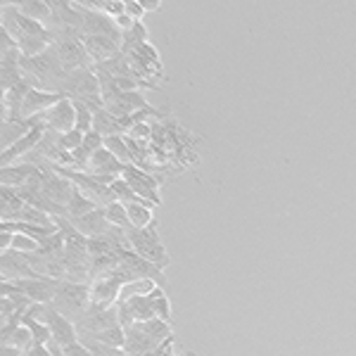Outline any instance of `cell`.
I'll list each match as a JSON object with an SVG mask.
<instances>
[{
	"instance_id": "cell-1",
	"label": "cell",
	"mask_w": 356,
	"mask_h": 356,
	"mask_svg": "<svg viewBox=\"0 0 356 356\" xmlns=\"http://www.w3.org/2000/svg\"><path fill=\"white\" fill-rule=\"evenodd\" d=\"M0 17H3V26L10 36L15 38L17 48H19L22 55L26 57H36L45 53L50 45L57 43V33L53 26H45L41 22L29 19L26 15L19 13L17 3H3V10H0Z\"/></svg>"
},
{
	"instance_id": "cell-2",
	"label": "cell",
	"mask_w": 356,
	"mask_h": 356,
	"mask_svg": "<svg viewBox=\"0 0 356 356\" xmlns=\"http://www.w3.org/2000/svg\"><path fill=\"white\" fill-rule=\"evenodd\" d=\"M19 67H22L24 79L33 88L50 90V93H60V86L67 79V72H65V67H62L60 57H57L55 45H50L45 53L36 57L22 55Z\"/></svg>"
},
{
	"instance_id": "cell-3",
	"label": "cell",
	"mask_w": 356,
	"mask_h": 356,
	"mask_svg": "<svg viewBox=\"0 0 356 356\" xmlns=\"http://www.w3.org/2000/svg\"><path fill=\"white\" fill-rule=\"evenodd\" d=\"M60 93H65L72 100L86 102L93 112L105 107L102 100V88H100V79L93 69H79V72L67 74V79L60 86Z\"/></svg>"
},
{
	"instance_id": "cell-4",
	"label": "cell",
	"mask_w": 356,
	"mask_h": 356,
	"mask_svg": "<svg viewBox=\"0 0 356 356\" xmlns=\"http://www.w3.org/2000/svg\"><path fill=\"white\" fill-rule=\"evenodd\" d=\"M57 33V57H60L62 67L67 74L79 72V69H93V60L88 57V50L83 45V33L76 29H55Z\"/></svg>"
},
{
	"instance_id": "cell-5",
	"label": "cell",
	"mask_w": 356,
	"mask_h": 356,
	"mask_svg": "<svg viewBox=\"0 0 356 356\" xmlns=\"http://www.w3.org/2000/svg\"><path fill=\"white\" fill-rule=\"evenodd\" d=\"M129 243L134 247V252L143 257V259L152 261L157 268L166 271V266L171 264V257L166 252V247L159 238L157 223H150L147 228H131L129 231Z\"/></svg>"
},
{
	"instance_id": "cell-6",
	"label": "cell",
	"mask_w": 356,
	"mask_h": 356,
	"mask_svg": "<svg viewBox=\"0 0 356 356\" xmlns=\"http://www.w3.org/2000/svg\"><path fill=\"white\" fill-rule=\"evenodd\" d=\"M60 314L67 318H81L86 309L90 307V283H72L62 280L60 288L55 292V300L50 302Z\"/></svg>"
},
{
	"instance_id": "cell-7",
	"label": "cell",
	"mask_w": 356,
	"mask_h": 356,
	"mask_svg": "<svg viewBox=\"0 0 356 356\" xmlns=\"http://www.w3.org/2000/svg\"><path fill=\"white\" fill-rule=\"evenodd\" d=\"M41 321H43L45 325H48L50 332H53V342L57 344V347L65 349V347H69V344L79 342V330H76V325H74L65 314L57 312L53 304H43V309H41Z\"/></svg>"
},
{
	"instance_id": "cell-8",
	"label": "cell",
	"mask_w": 356,
	"mask_h": 356,
	"mask_svg": "<svg viewBox=\"0 0 356 356\" xmlns=\"http://www.w3.org/2000/svg\"><path fill=\"white\" fill-rule=\"evenodd\" d=\"M122 178L129 183L131 188H134V193L143 200V202H147L150 207H157L159 202H162V197H159V181L147 174L145 169L134 166V164H126Z\"/></svg>"
},
{
	"instance_id": "cell-9",
	"label": "cell",
	"mask_w": 356,
	"mask_h": 356,
	"mask_svg": "<svg viewBox=\"0 0 356 356\" xmlns=\"http://www.w3.org/2000/svg\"><path fill=\"white\" fill-rule=\"evenodd\" d=\"M24 297H29L33 304H50L55 300V292L60 288L62 280L38 275V278H24V280H10Z\"/></svg>"
},
{
	"instance_id": "cell-10",
	"label": "cell",
	"mask_w": 356,
	"mask_h": 356,
	"mask_svg": "<svg viewBox=\"0 0 356 356\" xmlns=\"http://www.w3.org/2000/svg\"><path fill=\"white\" fill-rule=\"evenodd\" d=\"M41 117L48 131H55V134H69V131L76 129V107H74L72 97L67 95L50 110H45Z\"/></svg>"
},
{
	"instance_id": "cell-11",
	"label": "cell",
	"mask_w": 356,
	"mask_h": 356,
	"mask_svg": "<svg viewBox=\"0 0 356 356\" xmlns=\"http://www.w3.org/2000/svg\"><path fill=\"white\" fill-rule=\"evenodd\" d=\"M45 134H48V126H45V124H38V126H33V129L29 131V134H26L24 138H19V140H17L15 145L5 147V150H3V157H0V162H3V166L15 164L17 159L24 157V154H31L38 145H41V140H43V136H45Z\"/></svg>"
},
{
	"instance_id": "cell-12",
	"label": "cell",
	"mask_w": 356,
	"mask_h": 356,
	"mask_svg": "<svg viewBox=\"0 0 356 356\" xmlns=\"http://www.w3.org/2000/svg\"><path fill=\"white\" fill-rule=\"evenodd\" d=\"M0 261H3V280H24V278H38L41 275L31 266L29 257L22 254V252L15 250L3 252Z\"/></svg>"
},
{
	"instance_id": "cell-13",
	"label": "cell",
	"mask_w": 356,
	"mask_h": 356,
	"mask_svg": "<svg viewBox=\"0 0 356 356\" xmlns=\"http://www.w3.org/2000/svg\"><path fill=\"white\" fill-rule=\"evenodd\" d=\"M124 169H126V164L122 162V159L114 157L107 147H100L88 164V174H93L95 178H112V181L122 178Z\"/></svg>"
},
{
	"instance_id": "cell-14",
	"label": "cell",
	"mask_w": 356,
	"mask_h": 356,
	"mask_svg": "<svg viewBox=\"0 0 356 356\" xmlns=\"http://www.w3.org/2000/svg\"><path fill=\"white\" fill-rule=\"evenodd\" d=\"M65 97V93H50V90H41V88H31L29 95L24 97V105H22V122L31 117H38L45 110H50L53 105Z\"/></svg>"
},
{
	"instance_id": "cell-15",
	"label": "cell",
	"mask_w": 356,
	"mask_h": 356,
	"mask_svg": "<svg viewBox=\"0 0 356 356\" xmlns=\"http://www.w3.org/2000/svg\"><path fill=\"white\" fill-rule=\"evenodd\" d=\"M124 283L117 280L114 275H105V278L90 280V302L93 304H105V307H114L122 300Z\"/></svg>"
},
{
	"instance_id": "cell-16",
	"label": "cell",
	"mask_w": 356,
	"mask_h": 356,
	"mask_svg": "<svg viewBox=\"0 0 356 356\" xmlns=\"http://www.w3.org/2000/svg\"><path fill=\"white\" fill-rule=\"evenodd\" d=\"M69 221H72V226L81 235H86V238H100V235L110 233V228H112V223L107 221L105 207H97L90 214H83V216H79V219H69Z\"/></svg>"
},
{
	"instance_id": "cell-17",
	"label": "cell",
	"mask_w": 356,
	"mask_h": 356,
	"mask_svg": "<svg viewBox=\"0 0 356 356\" xmlns=\"http://www.w3.org/2000/svg\"><path fill=\"white\" fill-rule=\"evenodd\" d=\"M81 41L86 50H88V57L93 60V67L102 65V62H110L122 53V45L107 36H83Z\"/></svg>"
},
{
	"instance_id": "cell-18",
	"label": "cell",
	"mask_w": 356,
	"mask_h": 356,
	"mask_svg": "<svg viewBox=\"0 0 356 356\" xmlns=\"http://www.w3.org/2000/svg\"><path fill=\"white\" fill-rule=\"evenodd\" d=\"M41 171V166L36 164H10V166H3L0 171V183L3 188H24L33 176Z\"/></svg>"
},
{
	"instance_id": "cell-19",
	"label": "cell",
	"mask_w": 356,
	"mask_h": 356,
	"mask_svg": "<svg viewBox=\"0 0 356 356\" xmlns=\"http://www.w3.org/2000/svg\"><path fill=\"white\" fill-rule=\"evenodd\" d=\"M157 347L159 344L140 328V323H134L131 328H126V347H124L126 354H150Z\"/></svg>"
},
{
	"instance_id": "cell-20",
	"label": "cell",
	"mask_w": 356,
	"mask_h": 356,
	"mask_svg": "<svg viewBox=\"0 0 356 356\" xmlns=\"http://www.w3.org/2000/svg\"><path fill=\"white\" fill-rule=\"evenodd\" d=\"M17 8L29 19L41 22L45 26L53 22V5H50V0H22V3H17Z\"/></svg>"
},
{
	"instance_id": "cell-21",
	"label": "cell",
	"mask_w": 356,
	"mask_h": 356,
	"mask_svg": "<svg viewBox=\"0 0 356 356\" xmlns=\"http://www.w3.org/2000/svg\"><path fill=\"white\" fill-rule=\"evenodd\" d=\"M122 302H126V307H129V312H131V316H134L136 323H145V321H150V318H157L150 295H134V297L122 300Z\"/></svg>"
},
{
	"instance_id": "cell-22",
	"label": "cell",
	"mask_w": 356,
	"mask_h": 356,
	"mask_svg": "<svg viewBox=\"0 0 356 356\" xmlns=\"http://www.w3.org/2000/svg\"><path fill=\"white\" fill-rule=\"evenodd\" d=\"M97 204L93 197H88L86 193L79 191L76 186H74V193H72V200H69V204H67V216L69 219H79V216H83V214H90L93 209H97Z\"/></svg>"
},
{
	"instance_id": "cell-23",
	"label": "cell",
	"mask_w": 356,
	"mask_h": 356,
	"mask_svg": "<svg viewBox=\"0 0 356 356\" xmlns=\"http://www.w3.org/2000/svg\"><path fill=\"white\" fill-rule=\"evenodd\" d=\"M95 114V124H93V131H97L102 138H110V136H122L124 134V126H122V119L112 117L110 112L102 107V110L93 112Z\"/></svg>"
},
{
	"instance_id": "cell-24",
	"label": "cell",
	"mask_w": 356,
	"mask_h": 356,
	"mask_svg": "<svg viewBox=\"0 0 356 356\" xmlns=\"http://www.w3.org/2000/svg\"><path fill=\"white\" fill-rule=\"evenodd\" d=\"M126 211H129L131 228H147L150 223H154V219H152V207L150 204L131 202V204H126Z\"/></svg>"
},
{
	"instance_id": "cell-25",
	"label": "cell",
	"mask_w": 356,
	"mask_h": 356,
	"mask_svg": "<svg viewBox=\"0 0 356 356\" xmlns=\"http://www.w3.org/2000/svg\"><path fill=\"white\" fill-rule=\"evenodd\" d=\"M140 328L145 330L157 344H162V342L169 340V337H174V332H171V323L169 321H162V318L145 321V323H140Z\"/></svg>"
},
{
	"instance_id": "cell-26",
	"label": "cell",
	"mask_w": 356,
	"mask_h": 356,
	"mask_svg": "<svg viewBox=\"0 0 356 356\" xmlns=\"http://www.w3.org/2000/svg\"><path fill=\"white\" fill-rule=\"evenodd\" d=\"M22 323L26 325L29 330H31V335H33V340H36L38 344H50L53 342V332H50L48 325L43 323V321H38V318H33L31 314H24L22 316Z\"/></svg>"
},
{
	"instance_id": "cell-27",
	"label": "cell",
	"mask_w": 356,
	"mask_h": 356,
	"mask_svg": "<svg viewBox=\"0 0 356 356\" xmlns=\"http://www.w3.org/2000/svg\"><path fill=\"white\" fill-rule=\"evenodd\" d=\"M105 214H107V221L112 223L114 228H124V231H131V221H129V211H126V204L124 202H110L105 207Z\"/></svg>"
},
{
	"instance_id": "cell-28",
	"label": "cell",
	"mask_w": 356,
	"mask_h": 356,
	"mask_svg": "<svg viewBox=\"0 0 356 356\" xmlns=\"http://www.w3.org/2000/svg\"><path fill=\"white\" fill-rule=\"evenodd\" d=\"M147 43V29L143 22H136L129 31H124V43H122V53H129V50L138 48V45Z\"/></svg>"
},
{
	"instance_id": "cell-29",
	"label": "cell",
	"mask_w": 356,
	"mask_h": 356,
	"mask_svg": "<svg viewBox=\"0 0 356 356\" xmlns=\"http://www.w3.org/2000/svg\"><path fill=\"white\" fill-rule=\"evenodd\" d=\"M93 337V340L102 342V344H110L114 349H124L126 347V330L122 325H114V328H107V330H100L95 332V335H88Z\"/></svg>"
},
{
	"instance_id": "cell-30",
	"label": "cell",
	"mask_w": 356,
	"mask_h": 356,
	"mask_svg": "<svg viewBox=\"0 0 356 356\" xmlns=\"http://www.w3.org/2000/svg\"><path fill=\"white\" fill-rule=\"evenodd\" d=\"M29 126L26 122H3V150L10 145H15L19 138H24L29 134Z\"/></svg>"
},
{
	"instance_id": "cell-31",
	"label": "cell",
	"mask_w": 356,
	"mask_h": 356,
	"mask_svg": "<svg viewBox=\"0 0 356 356\" xmlns=\"http://www.w3.org/2000/svg\"><path fill=\"white\" fill-rule=\"evenodd\" d=\"M3 344H13V347H17V349H19V352H29V349H31L33 344H36V340H33L31 330H29L26 325L22 323L19 328H17V330L13 332V335L5 337Z\"/></svg>"
},
{
	"instance_id": "cell-32",
	"label": "cell",
	"mask_w": 356,
	"mask_h": 356,
	"mask_svg": "<svg viewBox=\"0 0 356 356\" xmlns=\"http://www.w3.org/2000/svg\"><path fill=\"white\" fill-rule=\"evenodd\" d=\"M150 300H152V307H154V314H157V318L169 321V323H171V304H169V297H166L164 288L154 285V290L150 292Z\"/></svg>"
},
{
	"instance_id": "cell-33",
	"label": "cell",
	"mask_w": 356,
	"mask_h": 356,
	"mask_svg": "<svg viewBox=\"0 0 356 356\" xmlns=\"http://www.w3.org/2000/svg\"><path fill=\"white\" fill-rule=\"evenodd\" d=\"M74 107H76V131H81V134H90L93 131V124H95V114L90 110L86 102H79L74 100Z\"/></svg>"
},
{
	"instance_id": "cell-34",
	"label": "cell",
	"mask_w": 356,
	"mask_h": 356,
	"mask_svg": "<svg viewBox=\"0 0 356 356\" xmlns=\"http://www.w3.org/2000/svg\"><path fill=\"white\" fill-rule=\"evenodd\" d=\"M105 147L117 159H122L124 164H131V150H129V143H126L124 136H110V138H105Z\"/></svg>"
},
{
	"instance_id": "cell-35",
	"label": "cell",
	"mask_w": 356,
	"mask_h": 356,
	"mask_svg": "<svg viewBox=\"0 0 356 356\" xmlns=\"http://www.w3.org/2000/svg\"><path fill=\"white\" fill-rule=\"evenodd\" d=\"M112 191L114 195H117V200L119 202H124V204H131V202H138V204H147V202H143L140 197L134 193V188L129 186V183L124 181V178H117V181L112 183Z\"/></svg>"
},
{
	"instance_id": "cell-36",
	"label": "cell",
	"mask_w": 356,
	"mask_h": 356,
	"mask_svg": "<svg viewBox=\"0 0 356 356\" xmlns=\"http://www.w3.org/2000/svg\"><path fill=\"white\" fill-rule=\"evenodd\" d=\"M10 250L22 252V254H36V252L41 250V243L33 240V238H29V235H24V233H15L13 247H10Z\"/></svg>"
},
{
	"instance_id": "cell-37",
	"label": "cell",
	"mask_w": 356,
	"mask_h": 356,
	"mask_svg": "<svg viewBox=\"0 0 356 356\" xmlns=\"http://www.w3.org/2000/svg\"><path fill=\"white\" fill-rule=\"evenodd\" d=\"M81 143H83V134L81 131H69V134H60V147L65 152H69V154H74L81 147Z\"/></svg>"
},
{
	"instance_id": "cell-38",
	"label": "cell",
	"mask_w": 356,
	"mask_h": 356,
	"mask_svg": "<svg viewBox=\"0 0 356 356\" xmlns=\"http://www.w3.org/2000/svg\"><path fill=\"white\" fill-rule=\"evenodd\" d=\"M62 354H65V356H93V352H90V349L86 347L81 340L74 342V344H69V347H65V349H62Z\"/></svg>"
},
{
	"instance_id": "cell-39",
	"label": "cell",
	"mask_w": 356,
	"mask_h": 356,
	"mask_svg": "<svg viewBox=\"0 0 356 356\" xmlns=\"http://www.w3.org/2000/svg\"><path fill=\"white\" fill-rule=\"evenodd\" d=\"M126 15L134 17L136 22H143V17H145L147 13L143 10L140 0H126Z\"/></svg>"
},
{
	"instance_id": "cell-40",
	"label": "cell",
	"mask_w": 356,
	"mask_h": 356,
	"mask_svg": "<svg viewBox=\"0 0 356 356\" xmlns=\"http://www.w3.org/2000/svg\"><path fill=\"white\" fill-rule=\"evenodd\" d=\"M24 356H55L53 354V349L48 347V344H33L31 349H29V352H24Z\"/></svg>"
},
{
	"instance_id": "cell-41",
	"label": "cell",
	"mask_w": 356,
	"mask_h": 356,
	"mask_svg": "<svg viewBox=\"0 0 356 356\" xmlns=\"http://www.w3.org/2000/svg\"><path fill=\"white\" fill-rule=\"evenodd\" d=\"M0 356H24V352H19V349L13 347V344H3V349H0Z\"/></svg>"
},
{
	"instance_id": "cell-42",
	"label": "cell",
	"mask_w": 356,
	"mask_h": 356,
	"mask_svg": "<svg viewBox=\"0 0 356 356\" xmlns=\"http://www.w3.org/2000/svg\"><path fill=\"white\" fill-rule=\"evenodd\" d=\"M140 5H143V10H145V13H154V10L162 8V3H159V0H140Z\"/></svg>"
},
{
	"instance_id": "cell-43",
	"label": "cell",
	"mask_w": 356,
	"mask_h": 356,
	"mask_svg": "<svg viewBox=\"0 0 356 356\" xmlns=\"http://www.w3.org/2000/svg\"><path fill=\"white\" fill-rule=\"evenodd\" d=\"M174 356H195L193 352H188V354H174Z\"/></svg>"
}]
</instances>
